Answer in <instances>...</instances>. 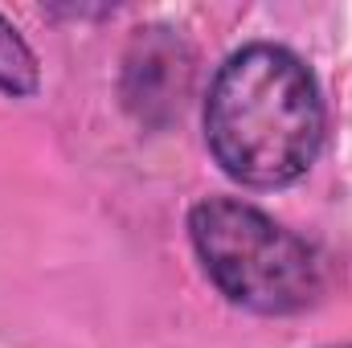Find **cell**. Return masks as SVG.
<instances>
[{"label":"cell","instance_id":"3","mask_svg":"<svg viewBox=\"0 0 352 348\" xmlns=\"http://www.w3.org/2000/svg\"><path fill=\"white\" fill-rule=\"evenodd\" d=\"M37 83H41V74H37L33 50H29L25 37L0 17V90L12 94V98H25V94L37 90Z\"/></svg>","mask_w":352,"mask_h":348},{"label":"cell","instance_id":"2","mask_svg":"<svg viewBox=\"0 0 352 348\" xmlns=\"http://www.w3.org/2000/svg\"><path fill=\"white\" fill-rule=\"evenodd\" d=\"M188 242L209 283L254 316H295L324 295L320 254L246 201L209 197L192 205Z\"/></svg>","mask_w":352,"mask_h":348},{"label":"cell","instance_id":"4","mask_svg":"<svg viewBox=\"0 0 352 348\" xmlns=\"http://www.w3.org/2000/svg\"><path fill=\"white\" fill-rule=\"evenodd\" d=\"M332 348H352V345H332Z\"/></svg>","mask_w":352,"mask_h":348},{"label":"cell","instance_id":"1","mask_svg":"<svg viewBox=\"0 0 352 348\" xmlns=\"http://www.w3.org/2000/svg\"><path fill=\"white\" fill-rule=\"evenodd\" d=\"M324 98L311 70L283 45H246L217 70L205 98V144L221 173L250 188H287L324 148Z\"/></svg>","mask_w":352,"mask_h":348}]
</instances>
